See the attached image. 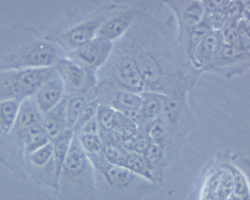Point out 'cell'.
<instances>
[{
	"mask_svg": "<svg viewBox=\"0 0 250 200\" xmlns=\"http://www.w3.org/2000/svg\"><path fill=\"white\" fill-rule=\"evenodd\" d=\"M119 105L117 107L119 109H139L141 105L140 99L137 98L123 96L120 97L118 100Z\"/></svg>",
	"mask_w": 250,
	"mask_h": 200,
	"instance_id": "52a82bcc",
	"label": "cell"
},
{
	"mask_svg": "<svg viewBox=\"0 0 250 200\" xmlns=\"http://www.w3.org/2000/svg\"><path fill=\"white\" fill-rule=\"evenodd\" d=\"M68 141L64 138H62L59 140L56 145V150L59 155L63 154L66 151L68 145Z\"/></svg>",
	"mask_w": 250,
	"mask_h": 200,
	"instance_id": "ffe728a7",
	"label": "cell"
},
{
	"mask_svg": "<svg viewBox=\"0 0 250 200\" xmlns=\"http://www.w3.org/2000/svg\"><path fill=\"white\" fill-rule=\"evenodd\" d=\"M177 102L174 101L168 102L166 107V111L167 116L169 118L173 117L178 108Z\"/></svg>",
	"mask_w": 250,
	"mask_h": 200,
	"instance_id": "d6986e66",
	"label": "cell"
},
{
	"mask_svg": "<svg viewBox=\"0 0 250 200\" xmlns=\"http://www.w3.org/2000/svg\"><path fill=\"white\" fill-rule=\"evenodd\" d=\"M81 158L79 154L73 152L69 154L66 160V164L68 168L73 171L79 169L82 164Z\"/></svg>",
	"mask_w": 250,
	"mask_h": 200,
	"instance_id": "30bf717a",
	"label": "cell"
},
{
	"mask_svg": "<svg viewBox=\"0 0 250 200\" xmlns=\"http://www.w3.org/2000/svg\"><path fill=\"white\" fill-rule=\"evenodd\" d=\"M96 110V107L92 105H88L82 110L81 114V118L83 121H86L93 116Z\"/></svg>",
	"mask_w": 250,
	"mask_h": 200,
	"instance_id": "9a60e30c",
	"label": "cell"
},
{
	"mask_svg": "<svg viewBox=\"0 0 250 200\" xmlns=\"http://www.w3.org/2000/svg\"><path fill=\"white\" fill-rule=\"evenodd\" d=\"M25 141L31 147H35L45 144L47 138L43 131L36 126L31 127L24 135Z\"/></svg>",
	"mask_w": 250,
	"mask_h": 200,
	"instance_id": "7a4b0ae2",
	"label": "cell"
},
{
	"mask_svg": "<svg viewBox=\"0 0 250 200\" xmlns=\"http://www.w3.org/2000/svg\"><path fill=\"white\" fill-rule=\"evenodd\" d=\"M45 130L51 137L55 138L59 134L61 130V126L57 120L50 118L46 121L44 125Z\"/></svg>",
	"mask_w": 250,
	"mask_h": 200,
	"instance_id": "9c48e42d",
	"label": "cell"
},
{
	"mask_svg": "<svg viewBox=\"0 0 250 200\" xmlns=\"http://www.w3.org/2000/svg\"><path fill=\"white\" fill-rule=\"evenodd\" d=\"M126 163L130 167L136 170L142 169L143 163L142 160L138 156L135 155H130L128 157Z\"/></svg>",
	"mask_w": 250,
	"mask_h": 200,
	"instance_id": "4fadbf2b",
	"label": "cell"
},
{
	"mask_svg": "<svg viewBox=\"0 0 250 200\" xmlns=\"http://www.w3.org/2000/svg\"><path fill=\"white\" fill-rule=\"evenodd\" d=\"M158 105L156 102L153 101L146 103L143 107L142 111L145 116H150L153 115L156 111Z\"/></svg>",
	"mask_w": 250,
	"mask_h": 200,
	"instance_id": "2e32d148",
	"label": "cell"
},
{
	"mask_svg": "<svg viewBox=\"0 0 250 200\" xmlns=\"http://www.w3.org/2000/svg\"><path fill=\"white\" fill-rule=\"evenodd\" d=\"M120 110L136 126L141 124L144 120L145 116L142 111L139 109H123Z\"/></svg>",
	"mask_w": 250,
	"mask_h": 200,
	"instance_id": "ba28073f",
	"label": "cell"
},
{
	"mask_svg": "<svg viewBox=\"0 0 250 200\" xmlns=\"http://www.w3.org/2000/svg\"><path fill=\"white\" fill-rule=\"evenodd\" d=\"M35 119L36 117L33 112L28 110L22 114L20 118V124L22 127H29L33 124Z\"/></svg>",
	"mask_w": 250,
	"mask_h": 200,
	"instance_id": "7c38bea8",
	"label": "cell"
},
{
	"mask_svg": "<svg viewBox=\"0 0 250 200\" xmlns=\"http://www.w3.org/2000/svg\"><path fill=\"white\" fill-rule=\"evenodd\" d=\"M149 144V141L146 137L138 134L134 149L139 152H143L148 147Z\"/></svg>",
	"mask_w": 250,
	"mask_h": 200,
	"instance_id": "5bb4252c",
	"label": "cell"
},
{
	"mask_svg": "<svg viewBox=\"0 0 250 200\" xmlns=\"http://www.w3.org/2000/svg\"><path fill=\"white\" fill-rule=\"evenodd\" d=\"M82 108V102L77 100L73 102L69 107L68 116L71 122H74L77 119Z\"/></svg>",
	"mask_w": 250,
	"mask_h": 200,
	"instance_id": "8fae6325",
	"label": "cell"
},
{
	"mask_svg": "<svg viewBox=\"0 0 250 200\" xmlns=\"http://www.w3.org/2000/svg\"><path fill=\"white\" fill-rule=\"evenodd\" d=\"M84 142L86 147L90 150L95 151L98 150V143L93 137L88 136L84 138Z\"/></svg>",
	"mask_w": 250,
	"mask_h": 200,
	"instance_id": "ac0fdd59",
	"label": "cell"
},
{
	"mask_svg": "<svg viewBox=\"0 0 250 200\" xmlns=\"http://www.w3.org/2000/svg\"><path fill=\"white\" fill-rule=\"evenodd\" d=\"M136 126L123 113H115L113 130L119 134L124 139L130 137L136 133Z\"/></svg>",
	"mask_w": 250,
	"mask_h": 200,
	"instance_id": "6da1fadb",
	"label": "cell"
},
{
	"mask_svg": "<svg viewBox=\"0 0 250 200\" xmlns=\"http://www.w3.org/2000/svg\"><path fill=\"white\" fill-rule=\"evenodd\" d=\"M109 109H104L100 113L99 118L100 123L105 130L109 131L113 130L115 113Z\"/></svg>",
	"mask_w": 250,
	"mask_h": 200,
	"instance_id": "277c9868",
	"label": "cell"
},
{
	"mask_svg": "<svg viewBox=\"0 0 250 200\" xmlns=\"http://www.w3.org/2000/svg\"><path fill=\"white\" fill-rule=\"evenodd\" d=\"M107 141L105 150L108 157L115 160H119L123 159L125 154L122 149L116 144L110 141Z\"/></svg>",
	"mask_w": 250,
	"mask_h": 200,
	"instance_id": "8992f818",
	"label": "cell"
},
{
	"mask_svg": "<svg viewBox=\"0 0 250 200\" xmlns=\"http://www.w3.org/2000/svg\"><path fill=\"white\" fill-rule=\"evenodd\" d=\"M108 175L113 183L120 185L126 184L130 177L129 171L126 169L120 167L111 168L108 172Z\"/></svg>",
	"mask_w": 250,
	"mask_h": 200,
	"instance_id": "3957f363",
	"label": "cell"
},
{
	"mask_svg": "<svg viewBox=\"0 0 250 200\" xmlns=\"http://www.w3.org/2000/svg\"><path fill=\"white\" fill-rule=\"evenodd\" d=\"M164 131V128L161 124H156L151 128L150 131V135L153 139H158L163 136Z\"/></svg>",
	"mask_w": 250,
	"mask_h": 200,
	"instance_id": "e0dca14e",
	"label": "cell"
},
{
	"mask_svg": "<svg viewBox=\"0 0 250 200\" xmlns=\"http://www.w3.org/2000/svg\"><path fill=\"white\" fill-rule=\"evenodd\" d=\"M16 108L13 104L6 103L1 107V112L2 119L7 125H9L14 119L16 114Z\"/></svg>",
	"mask_w": 250,
	"mask_h": 200,
	"instance_id": "5b68a950",
	"label": "cell"
}]
</instances>
